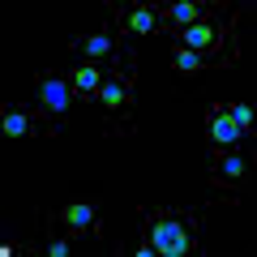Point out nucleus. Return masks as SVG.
<instances>
[{
    "label": "nucleus",
    "instance_id": "4468645a",
    "mask_svg": "<svg viewBox=\"0 0 257 257\" xmlns=\"http://www.w3.org/2000/svg\"><path fill=\"white\" fill-rule=\"evenodd\" d=\"M43 227H47V236H43V244H39L43 257H69V253H73V244H77L73 236H64V231L52 227V223H43Z\"/></svg>",
    "mask_w": 257,
    "mask_h": 257
},
{
    "label": "nucleus",
    "instance_id": "f8f14e48",
    "mask_svg": "<svg viewBox=\"0 0 257 257\" xmlns=\"http://www.w3.org/2000/svg\"><path fill=\"white\" fill-rule=\"evenodd\" d=\"M103 69L99 64H90V60H77L73 69H69V82H73V90H77V103H94V94H99V86H103Z\"/></svg>",
    "mask_w": 257,
    "mask_h": 257
},
{
    "label": "nucleus",
    "instance_id": "f257e3e1",
    "mask_svg": "<svg viewBox=\"0 0 257 257\" xmlns=\"http://www.w3.org/2000/svg\"><path fill=\"white\" fill-rule=\"evenodd\" d=\"M142 236L155 244V257H189L202 236V210L184 206H150L142 210Z\"/></svg>",
    "mask_w": 257,
    "mask_h": 257
},
{
    "label": "nucleus",
    "instance_id": "6e6552de",
    "mask_svg": "<svg viewBox=\"0 0 257 257\" xmlns=\"http://www.w3.org/2000/svg\"><path fill=\"white\" fill-rule=\"evenodd\" d=\"M111 26L120 35H133V39H155L163 35L159 26V0H128V5H111Z\"/></svg>",
    "mask_w": 257,
    "mask_h": 257
},
{
    "label": "nucleus",
    "instance_id": "9b49d317",
    "mask_svg": "<svg viewBox=\"0 0 257 257\" xmlns=\"http://www.w3.org/2000/svg\"><path fill=\"white\" fill-rule=\"evenodd\" d=\"M206 133H210V150H227V146H240V128L236 120L227 116V103H214L210 111H206Z\"/></svg>",
    "mask_w": 257,
    "mask_h": 257
},
{
    "label": "nucleus",
    "instance_id": "39448f33",
    "mask_svg": "<svg viewBox=\"0 0 257 257\" xmlns=\"http://www.w3.org/2000/svg\"><path fill=\"white\" fill-rule=\"evenodd\" d=\"M77 56H86L90 64H111V69H124V64H138V56H133V47H120L116 43V26H94L90 35H82L73 43Z\"/></svg>",
    "mask_w": 257,
    "mask_h": 257
},
{
    "label": "nucleus",
    "instance_id": "ddd939ff",
    "mask_svg": "<svg viewBox=\"0 0 257 257\" xmlns=\"http://www.w3.org/2000/svg\"><path fill=\"white\" fill-rule=\"evenodd\" d=\"M167 64H172L176 73H206V69H219L214 60H206V56L189 52V47H180V43H172V47H167Z\"/></svg>",
    "mask_w": 257,
    "mask_h": 257
},
{
    "label": "nucleus",
    "instance_id": "f3484780",
    "mask_svg": "<svg viewBox=\"0 0 257 257\" xmlns=\"http://www.w3.org/2000/svg\"><path fill=\"white\" fill-rule=\"evenodd\" d=\"M13 253H30V248H18V244H9V240H5V244H0V257H13Z\"/></svg>",
    "mask_w": 257,
    "mask_h": 257
},
{
    "label": "nucleus",
    "instance_id": "dca6fc26",
    "mask_svg": "<svg viewBox=\"0 0 257 257\" xmlns=\"http://www.w3.org/2000/svg\"><path fill=\"white\" fill-rule=\"evenodd\" d=\"M128 253H133V257H155V244H150V240H146V236L138 231V240L128 244Z\"/></svg>",
    "mask_w": 257,
    "mask_h": 257
},
{
    "label": "nucleus",
    "instance_id": "423d86ee",
    "mask_svg": "<svg viewBox=\"0 0 257 257\" xmlns=\"http://www.w3.org/2000/svg\"><path fill=\"white\" fill-rule=\"evenodd\" d=\"M35 94H39V111H43L52 124H64L69 111H73V103H77V90H73V82H69V73H56V69L39 73Z\"/></svg>",
    "mask_w": 257,
    "mask_h": 257
},
{
    "label": "nucleus",
    "instance_id": "f03ea898",
    "mask_svg": "<svg viewBox=\"0 0 257 257\" xmlns=\"http://www.w3.org/2000/svg\"><path fill=\"white\" fill-rule=\"evenodd\" d=\"M236 22H240V9H223L214 13V18L197 22V26L189 30H172V43L189 47V52L206 56V60H214L219 69H231V64L240 60V43H236Z\"/></svg>",
    "mask_w": 257,
    "mask_h": 257
},
{
    "label": "nucleus",
    "instance_id": "2eb2a0df",
    "mask_svg": "<svg viewBox=\"0 0 257 257\" xmlns=\"http://www.w3.org/2000/svg\"><path fill=\"white\" fill-rule=\"evenodd\" d=\"M227 116L236 120L240 138H253V107H248L244 99H231V103H227Z\"/></svg>",
    "mask_w": 257,
    "mask_h": 257
},
{
    "label": "nucleus",
    "instance_id": "20e7f679",
    "mask_svg": "<svg viewBox=\"0 0 257 257\" xmlns=\"http://www.w3.org/2000/svg\"><path fill=\"white\" fill-rule=\"evenodd\" d=\"M43 223L60 227L64 236L73 240H99L103 236V210H99V197L94 202H64L60 210H43Z\"/></svg>",
    "mask_w": 257,
    "mask_h": 257
},
{
    "label": "nucleus",
    "instance_id": "7ed1b4c3",
    "mask_svg": "<svg viewBox=\"0 0 257 257\" xmlns=\"http://www.w3.org/2000/svg\"><path fill=\"white\" fill-rule=\"evenodd\" d=\"M133 82H138V64H124V69H111L103 77L99 94H94V107L103 111V133L107 138L138 133V120H133Z\"/></svg>",
    "mask_w": 257,
    "mask_h": 257
},
{
    "label": "nucleus",
    "instance_id": "1a4fd4ad",
    "mask_svg": "<svg viewBox=\"0 0 257 257\" xmlns=\"http://www.w3.org/2000/svg\"><path fill=\"white\" fill-rule=\"evenodd\" d=\"M0 128H5V138H13V142H22V138H56V133H60V124H52L43 111H26L13 99L0 107Z\"/></svg>",
    "mask_w": 257,
    "mask_h": 257
},
{
    "label": "nucleus",
    "instance_id": "0eeeda50",
    "mask_svg": "<svg viewBox=\"0 0 257 257\" xmlns=\"http://www.w3.org/2000/svg\"><path fill=\"white\" fill-rule=\"evenodd\" d=\"M210 184L219 193H231V202H240V193L248 184V155L240 146L210 150Z\"/></svg>",
    "mask_w": 257,
    "mask_h": 257
},
{
    "label": "nucleus",
    "instance_id": "9d476101",
    "mask_svg": "<svg viewBox=\"0 0 257 257\" xmlns=\"http://www.w3.org/2000/svg\"><path fill=\"white\" fill-rule=\"evenodd\" d=\"M231 9V5H210V0H176V5H159V26H163V35H172V30H189L197 26V22L214 18V13Z\"/></svg>",
    "mask_w": 257,
    "mask_h": 257
}]
</instances>
